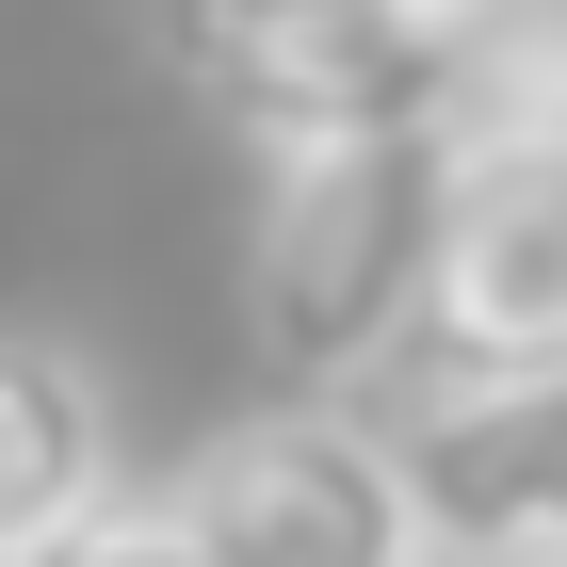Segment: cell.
Segmentation results:
<instances>
[{"instance_id":"3","label":"cell","mask_w":567,"mask_h":567,"mask_svg":"<svg viewBox=\"0 0 567 567\" xmlns=\"http://www.w3.org/2000/svg\"><path fill=\"white\" fill-rule=\"evenodd\" d=\"M567 373V131L535 146H454V212H437V276L405 324L390 390L454 405V390H535Z\"/></svg>"},{"instance_id":"4","label":"cell","mask_w":567,"mask_h":567,"mask_svg":"<svg viewBox=\"0 0 567 567\" xmlns=\"http://www.w3.org/2000/svg\"><path fill=\"white\" fill-rule=\"evenodd\" d=\"M163 503H178V535L212 567H437L390 422H357V405H260V422H227Z\"/></svg>"},{"instance_id":"7","label":"cell","mask_w":567,"mask_h":567,"mask_svg":"<svg viewBox=\"0 0 567 567\" xmlns=\"http://www.w3.org/2000/svg\"><path fill=\"white\" fill-rule=\"evenodd\" d=\"M33 567H212V551L178 535V503H97V519H65Z\"/></svg>"},{"instance_id":"5","label":"cell","mask_w":567,"mask_h":567,"mask_svg":"<svg viewBox=\"0 0 567 567\" xmlns=\"http://www.w3.org/2000/svg\"><path fill=\"white\" fill-rule=\"evenodd\" d=\"M390 454H405V503H422L437 567H567V373L405 405Z\"/></svg>"},{"instance_id":"1","label":"cell","mask_w":567,"mask_h":567,"mask_svg":"<svg viewBox=\"0 0 567 567\" xmlns=\"http://www.w3.org/2000/svg\"><path fill=\"white\" fill-rule=\"evenodd\" d=\"M437 212H454V146L437 131H357V146L260 163L244 324H260V373L292 405H341V390H373L405 357L422 276H437Z\"/></svg>"},{"instance_id":"2","label":"cell","mask_w":567,"mask_h":567,"mask_svg":"<svg viewBox=\"0 0 567 567\" xmlns=\"http://www.w3.org/2000/svg\"><path fill=\"white\" fill-rule=\"evenodd\" d=\"M454 33L437 0H146V49L195 114L292 163V146H357V131H437L454 114Z\"/></svg>"},{"instance_id":"8","label":"cell","mask_w":567,"mask_h":567,"mask_svg":"<svg viewBox=\"0 0 567 567\" xmlns=\"http://www.w3.org/2000/svg\"><path fill=\"white\" fill-rule=\"evenodd\" d=\"M437 17H486V0H437Z\"/></svg>"},{"instance_id":"6","label":"cell","mask_w":567,"mask_h":567,"mask_svg":"<svg viewBox=\"0 0 567 567\" xmlns=\"http://www.w3.org/2000/svg\"><path fill=\"white\" fill-rule=\"evenodd\" d=\"M114 503V405L65 341L0 324V567H33L65 519Z\"/></svg>"}]
</instances>
